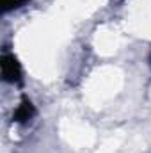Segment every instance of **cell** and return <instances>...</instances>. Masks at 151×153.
Masks as SVG:
<instances>
[{"instance_id": "6da1fadb", "label": "cell", "mask_w": 151, "mask_h": 153, "mask_svg": "<svg viewBox=\"0 0 151 153\" xmlns=\"http://www.w3.org/2000/svg\"><path fill=\"white\" fill-rule=\"evenodd\" d=\"M0 66H2V78L9 84H21V66L18 62V59L14 57V53L11 52H4L2 59H0Z\"/></svg>"}, {"instance_id": "3957f363", "label": "cell", "mask_w": 151, "mask_h": 153, "mask_svg": "<svg viewBox=\"0 0 151 153\" xmlns=\"http://www.w3.org/2000/svg\"><path fill=\"white\" fill-rule=\"evenodd\" d=\"M29 0H2V5H4V13H9L13 9H20L27 4Z\"/></svg>"}, {"instance_id": "7a4b0ae2", "label": "cell", "mask_w": 151, "mask_h": 153, "mask_svg": "<svg viewBox=\"0 0 151 153\" xmlns=\"http://www.w3.org/2000/svg\"><path fill=\"white\" fill-rule=\"evenodd\" d=\"M36 116V107L32 105V102L29 100V98H23L21 102H20V105L16 107V111H14V114H13V119L16 121V123H29L32 117Z\"/></svg>"}]
</instances>
